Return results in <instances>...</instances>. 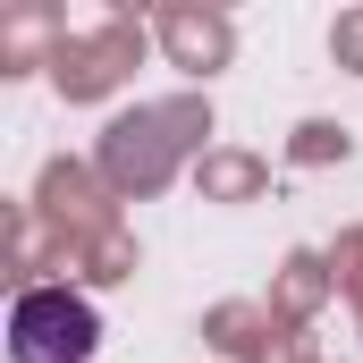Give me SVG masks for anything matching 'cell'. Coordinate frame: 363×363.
<instances>
[{
    "label": "cell",
    "mask_w": 363,
    "mask_h": 363,
    "mask_svg": "<svg viewBox=\"0 0 363 363\" xmlns=\"http://www.w3.org/2000/svg\"><path fill=\"white\" fill-rule=\"evenodd\" d=\"M101 347V321L77 287H26L9 304V363H85Z\"/></svg>",
    "instance_id": "obj_1"
}]
</instances>
